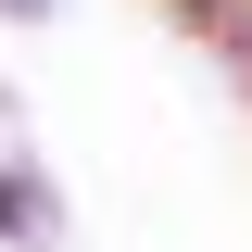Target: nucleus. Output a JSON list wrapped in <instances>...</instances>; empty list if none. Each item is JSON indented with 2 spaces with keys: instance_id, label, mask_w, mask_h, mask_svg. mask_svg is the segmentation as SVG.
I'll return each instance as SVG.
<instances>
[{
  "instance_id": "f257e3e1",
  "label": "nucleus",
  "mask_w": 252,
  "mask_h": 252,
  "mask_svg": "<svg viewBox=\"0 0 252 252\" xmlns=\"http://www.w3.org/2000/svg\"><path fill=\"white\" fill-rule=\"evenodd\" d=\"M26 215H38V189L13 177V164H0V227H13V240H26Z\"/></svg>"
},
{
  "instance_id": "f03ea898",
  "label": "nucleus",
  "mask_w": 252,
  "mask_h": 252,
  "mask_svg": "<svg viewBox=\"0 0 252 252\" xmlns=\"http://www.w3.org/2000/svg\"><path fill=\"white\" fill-rule=\"evenodd\" d=\"M13 13H38V0H13Z\"/></svg>"
}]
</instances>
